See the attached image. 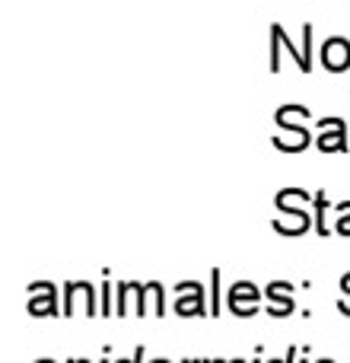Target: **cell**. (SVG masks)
<instances>
[{
  "label": "cell",
  "instance_id": "obj_13",
  "mask_svg": "<svg viewBox=\"0 0 350 363\" xmlns=\"http://www.w3.org/2000/svg\"><path fill=\"white\" fill-rule=\"evenodd\" d=\"M303 61H306V70L303 74H312V64H315V55H312V23H303Z\"/></svg>",
  "mask_w": 350,
  "mask_h": 363
},
{
  "label": "cell",
  "instance_id": "obj_7",
  "mask_svg": "<svg viewBox=\"0 0 350 363\" xmlns=\"http://www.w3.org/2000/svg\"><path fill=\"white\" fill-rule=\"evenodd\" d=\"M319 138H315V147L322 153H347L350 150V131L341 118H319Z\"/></svg>",
  "mask_w": 350,
  "mask_h": 363
},
{
  "label": "cell",
  "instance_id": "obj_12",
  "mask_svg": "<svg viewBox=\"0 0 350 363\" xmlns=\"http://www.w3.org/2000/svg\"><path fill=\"white\" fill-rule=\"evenodd\" d=\"M334 233L338 236H350V201L334 204Z\"/></svg>",
  "mask_w": 350,
  "mask_h": 363
},
{
  "label": "cell",
  "instance_id": "obj_1",
  "mask_svg": "<svg viewBox=\"0 0 350 363\" xmlns=\"http://www.w3.org/2000/svg\"><path fill=\"white\" fill-rule=\"evenodd\" d=\"M274 207L281 211V217L274 220V233L283 239L306 236L309 230H315V213H312V194L300 185H287L274 194Z\"/></svg>",
  "mask_w": 350,
  "mask_h": 363
},
{
  "label": "cell",
  "instance_id": "obj_5",
  "mask_svg": "<svg viewBox=\"0 0 350 363\" xmlns=\"http://www.w3.org/2000/svg\"><path fill=\"white\" fill-rule=\"evenodd\" d=\"M258 300H261V290L255 287L252 281H236L226 294V306L236 319H252L258 315Z\"/></svg>",
  "mask_w": 350,
  "mask_h": 363
},
{
  "label": "cell",
  "instance_id": "obj_9",
  "mask_svg": "<svg viewBox=\"0 0 350 363\" xmlns=\"http://www.w3.org/2000/svg\"><path fill=\"white\" fill-rule=\"evenodd\" d=\"M312 213H315V233L319 236H332V226H328V217H332V204H328L325 191L312 194Z\"/></svg>",
  "mask_w": 350,
  "mask_h": 363
},
{
  "label": "cell",
  "instance_id": "obj_15",
  "mask_svg": "<svg viewBox=\"0 0 350 363\" xmlns=\"http://www.w3.org/2000/svg\"><path fill=\"white\" fill-rule=\"evenodd\" d=\"M293 284L290 281H271L268 287H264V294H268V300L271 303H277V300H283V296H293Z\"/></svg>",
  "mask_w": 350,
  "mask_h": 363
},
{
  "label": "cell",
  "instance_id": "obj_20",
  "mask_svg": "<svg viewBox=\"0 0 350 363\" xmlns=\"http://www.w3.org/2000/svg\"><path fill=\"white\" fill-rule=\"evenodd\" d=\"M338 287H341V290H350V271H347V274H341V281H338Z\"/></svg>",
  "mask_w": 350,
  "mask_h": 363
},
{
  "label": "cell",
  "instance_id": "obj_6",
  "mask_svg": "<svg viewBox=\"0 0 350 363\" xmlns=\"http://www.w3.org/2000/svg\"><path fill=\"white\" fill-rule=\"evenodd\" d=\"M64 303H61V309L64 313L61 315H77V300H83V306H86V313L83 315H99V303H96V287L89 281H67L64 284Z\"/></svg>",
  "mask_w": 350,
  "mask_h": 363
},
{
  "label": "cell",
  "instance_id": "obj_11",
  "mask_svg": "<svg viewBox=\"0 0 350 363\" xmlns=\"http://www.w3.org/2000/svg\"><path fill=\"white\" fill-rule=\"evenodd\" d=\"M223 274H220V268L210 271V319H217L220 309H223Z\"/></svg>",
  "mask_w": 350,
  "mask_h": 363
},
{
  "label": "cell",
  "instance_id": "obj_3",
  "mask_svg": "<svg viewBox=\"0 0 350 363\" xmlns=\"http://www.w3.org/2000/svg\"><path fill=\"white\" fill-rule=\"evenodd\" d=\"M26 309L32 319H45V315H61L64 309L57 306V284L51 281H32L26 287Z\"/></svg>",
  "mask_w": 350,
  "mask_h": 363
},
{
  "label": "cell",
  "instance_id": "obj_17",
  "mask_svg": "<svg viewBox=\"0 0 350 363\" xmlns=\"http://www.w3.org/2000/svg\"><path fill=\"white\" fill-rule=\"evenodd\" d=\"M281 35H277V29L271 26V64H268V70L271 74H281Z\"/></svg>",
  "mask_w": 350,
  "mask_h": 363
},
{
  "label": "cell",
  "instance_id": "obj_19",
  "mask_svg": "<svg viewBox=\"0 0 350 363\" xmlns=\"http://www.w3.org/2000/svg\"><path fill=\"white\" fill-rule=\"evenodd\" d=\"M338 313L350 319V290H341V300H338Z\"/></svg>",
  "mask_w": 350,
  "mask_h": 363
},
{
  "label": "cell",
  "instance_id": "obj_18",
  "mask_svg": "<svg viewBox=\"0 0 350 363\" xmlns=\"http://www.w3.org/2000/svg\"><path fill=\"white\" fill-rule=\"evenodd\" d=\"M102 315H115V306H112V284L102 281Z\"/></svg>",
  "mask_w": 350,
  "mask_h": 363
},
{
  "label": "cell",
  "instance_id": "obj_10",
  "mask_svg": "<svg viewBox=\"0 0 350 363\" xmlns=\"http://www.w3.org/2000/svg\"><path fill=\"white\" fill-rule=\"evenodd\" d=\"M147 290V309H150L153 315H166V287L159 281H150L144 284Z\"/></svg>",
  "mask_w": 350,
  "mask_h": 363
},
{
  "label": "cell",
  "instance_id": "obj_8",
  "mask_svg": "<svg viewBox=\"0 0 350 363\" xmlns=\"http://www.w3.org/2000/svg\"><path fill=\"white\" fill-rule=\"evenodd\" d=\"M319 64L328 74H344V70H350V38L344 35L325 38L319 48Z\"/></svg>",
  "mask_w": 350,
  "mask_h": 363
},
{
  "label": "cell",
  "instance_id": "obj_16",
  "mask_svg": "<svg viewBox=\"0 0 350 363\" xmlns=\"http://www.w3.org/2000/svg\"><path fill=\"white\" fill-rule=\"evenodd\" d=\"M293 309H296L293 296H283V300L271 303V306H268V315H274V319H287V315H293Z\"/></svg>",
  "mask_w": 350,
  "mask_h": 363
},
{
  "label": "cell",
  "instance_id": "obj_4",
  "mask_svg": "<svg viewBox=\"0 0 350 363\" xmlns=\"http://www.w3.org/2000/svg\"><path fill=\"white\" fill-rule=\"evenodd\" d=\"M175 315L191 319V315H210V303H204V287L198 281H181L175 287Z\"/></svg>",
  "mask_w": 350,
  "mask_h": 363
},
{
  "label": "cell",
  "instance_id": "obj_14",
  "mask_svg": "<svg viewBox=\"0 0 350 363\" xmlns=\"http://www.w3.org/2000/svg\"><path fill=\"white\" fill-rule=\"evenodd\" d=\"M271 26H274V29H277V35H281L283 48H287V55H290V57H293V61H296V67H300V70H306V61H303V48H296V45H293V42H290L287 29H283V26H281V23H271Z\"/></svg>",
  "mask_w": 350,
  "mask_h": 363
},
{
  "label": "cell",
  "instance_id": "obj_2",
  "mask_svg": "<svg viewBox=\"0 0 350 363\" xmlns=\"http://www.w3.org/2000/svg\"><path fill=\"white\" fill-rule=\"evenodd\" d=\"M309 118H312V112H309L306 106H296V102L293 106H281L274 112V121L283 134H274L271 144H274L281 153H303L309 144H312V131L306 128Z\"/></svg>",
  "mask_w": 350,
  "mask_h": 363
}]
</instances>
